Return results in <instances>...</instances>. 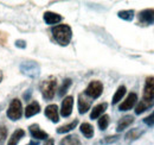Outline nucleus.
<instances>
[{"mask_svg": "<svg viewBox=\"0 0 154 145\" xmlns=\"http://www.w3.org/2000/svg\"><path fill=\"white\" fill-rule=\"evenodd\" d=\"M52 36L56 39L59 45H68L71 40V37H72V31H71V27L69 25H65V24H62V25H57L55 27H52Z\"/></svg>", "mask_w": 154, "mask_h": 145, "instance_id": "f257e3e1", "label": "nucleus"}, {"mask_svg": "<svg viewBox=\"0 0 154 145\" xmlns=\"http://www.w3.org/2000/svg\"><path fill=\"white\" fill-rule=\"evenodd\" d=\"M56 89H57V80L55 77H50V79L43 81L40 85L42 95L45 100H51L55 96Z\"/></svg>", "mask_w": 154, "mask_h": 145, "instance_id": "f03ea898", "label": "nucleus"}, {"mask_svg": "<svg viewBox=\"0 0 154 145\" xmlns=\"http://www.w3.org/2000/svg\"><path fill=\"white\" fill-rule=\"evenodd\" d=\"M7 117L11 120H19L23 117V106L19 99H13L7 108Z\"/></svg>", "mask_w": 154, "mask_h": 145, "instance_id": "7ed1b4c3", "label": "nucleus"}, {"mask_svg": "<svg viewBox=\"0 0 154 145\" xmlns=\"http://www.w3.org/2000/svg\"><path fill=\"white\" fill-rule=\"evenodd\" d=\"M20 70L23 74L30 76V77H37L39 75V66L35 61H26L20 64Z\"/></svg>", "mask_w": 154, "mask_h": 145, "instance_id": "20e7f679", "label": "nucleus"}, {"mask_svg": "<svg viewBox=\"0 0 154 145\" xmlns=\"http://www.w3.org/2000/svg\"><path fill=\"white\" fill-rule=\"evenodd\" d=\"M102 92H103V85H102V82L101 81H91L88 85V87H87V89L84 92V94L88 98H90V99H97V98L101 96Z\"/></svg>", "mask_w": 154, "mask_h": 145, "instance_id": "39448f33", "label": "nucleus"}, {"mask_svg": "<svg viewBox=\"0 0 154 145\" xmlns=\"http://www.w3.org/2000/svg\"><path fill=\"white\" fill-rule=\"evenodd\" d=\"M142 100H145V101H153L154 102V77L153 76L146 79Z\"/></svg>", "mask_w": 154, "mask_h": 145, "instance_id": "423d86ee", "label": "nucleus"}, {"mask_svg": "<svg viewBox=\"0 0 154 145\" xmlns=\"http://www.w3.org/2000/svg\"><path fill=\"white\" fill-rule=\"evenodd\" d=\"M72 106H74V98L72 96H66L64 98V100L62 101V106H60V114L62 117L66 118L72 113Z\"/></svg>", "mask_w": 154, "mask_h": 145, "instance_id": "0eeeda50", "label": "nucleus"}, {"mask_svg": "<svg viewBox=\"0 0 154 145\" xmlns=\"http://www.w3.org/2000/svg\"><path fill=\"white\" fill-rule=\"evenodd\" d=\"M90 106H91L90 98H88L84 93L79 94L78 95V112L81 114H84L90 109Z\"/></svg>", "mask_w": 154, "mask_h": 145, "instance_id": "6e6552de", "label": "nucleus"}, {"mask_svg": "<svg viewBox=\"0 0 154 145\" xmlns=\"http://www.w3.org/2000/svg\"><path fill=\"white\" fill-rule=\"evenodd\" d=\"M137 101V95L135 93H129L128 96L122 101V104L119 106L120 111H129L134 107V105Z\"/></svg>", "mask_w": 154, "mask_h": 145, "instance_id": "1a4fd4ad", "label": "nucleus"}, {"mask_svg": "<svg viewBox=\"0 0 154 145\" xmlns=\"http://www.w3.org/2000/svg\"><path fill=\"white\" fill-rule=\"evenodd\" d=\"M139 20L143 25H149L154 21V10H143L139 14Z\"/></svg>", "mask_w": 154, "mask_h": 145, "instance_id": "9d476101", "label": "nucleus"}, {"mask_svg": "<svg viewBox=\"0 0 154 145\" xmlns=\"http://www.w3.org/2000/svg\"><path fill=\"white\" fill-rule=\"evenodd\" d=\"M29 131H30V133H31V136H32L33 138H37V139H48V138H49V134H48L45 131L40 130V127H39L37 124L30 125Z\"/></svg>", "mask_w": 154, "mask_h": 145, "instance_id": "9b49d317", "label": "nucleus"}, {"mask_svg": "<svg viewBox=\"0 0 154 145\" xmlns=\"http://www.w3.org/2000/svg\"><path fill=\"white\" fill-rule=\"evenodd\" d=\"M45 115L54 123H58L59 115H58V107L57 105H49L45 108Z\"/></svg>", "mask_w": 154, "mask_h": 145, "instance_id": "f8f14e48", "label": "nucleus"}, {"mask_svg": "<svg viewBox=\"0 0 154 145\" xmlns=\"http://www.w3.org/2000/svg\"><path fill=\"white\" fill-rule=\"evenodd\" d=\"M43 18H44V21H45L48 25H54V24H57V23H59V21L63 19V18H62V16H59L58 13L50 12V11L45 12V13H44V16H43Z\"/></svg>", "mask_w": 154, "mask_h": 145, "instance_id": "ddd939ff", "label": "nucleus"}, {"mask_svg": "<svg viewBox=\"0 0 154 145\" xmlns=\"http://www.w3.org/2000/svg\"><path fill=\"white\" fill-rule=\"evenodd\" d=\"M133 123H134V117H132V115H126V117H123V118H121V119L119 120L116 131H117V132H121V131H123L125 128L131 126Z\"/></svg>", "mask_w": 154, "mask_h": 145, "instance_id": "4468645a", "label": "nucleus"}, {"mask_svg": "<svg viewBox=\"0 0 154 145\" xmlns=\"http://www.w3.org/2000/svg\"><path fill=\"white\" fill-rule=\"evenodd\" d=\"M40 112V106L37 101H32L30 105H27V107L25 108V117L26 118H31L36 114H38Z\"/></svg>", "mask_w": 154, "mask_h": 145, "instance_id": "2eb2a0df", "label": "nucleus"}, {"mask_svg": "<svg viewBox=\"0 0 154 145\" xmlns=\"http://www.w3.org/2000/svg\"><path fill=\"white\" fill-rule=\"evenodd\" d=\"M107 107H108V104H107V102L96 105V106L93 108L91 113H90V118H91V119H97V118H100V117L104 113V111L107 109Z\"/></svg>", "mask_w": 154, "mask_h": 145, "instance_id": "dca6fc26", "label": "nucleus"}, {"mask_svg": "<svg viewBox=\"0 0 154 145\" xmlns=\"http://www.w3.org/2000/svg\"><path fill=\"white\" fill-rule=\"evenodd\" d=\"M24 136H25V131H24V130H21V128L16 130V131L12 133V136H11V138H10L7 145H18V143L20 142V139L24 138Z\"/></svg>", "mask_w": 154, "mask_h": 145, "instance_id": "f3484780", "label": "nucleus"}, {"mask_svg": "<svg viewBox=\"0 0 154 145\" xmlns=\"http://www.w3.org/2000/svg\"><path fill=\"white\" fill-rule=\"evenodd\" d=\"M79 130H81V132L83 133V136L85 137V138H93L94 137V127L91 126L89 123H83V124H81V127H79Z\"/></svg>", "mask_w": 154, "mask_h": 145, "instance_id": "a211bd4d", "label": "nucleus"}, {"mask_svg": "<svg viewBox=\"0 0 154 145\" xmlns=\"http://www.w3.org/2000/svg\"><path fill=\"white\" fill-rule=\"evenodd\" d=\"M59 145H81V140L76 134H70V136L64 137L60 140Z\"/></svg>", "mask_w": 154, "mask_h": 145, "instance_id": "6ab92c4d", "label": "nucleus"}, {"mask_svg": "<svg viewBox=\"0 0 154 145\" xmlns=\"http://www.w3.org/2000/svg\"><path fill=\"white\" fill-rule=\"evenodd\" d=\"M153 101H145V100H141L139 104H137V106H136V108H135V113L136 114H141V113H143L145 111H147L148 108H151L152 106H153Z\"/></svg>", "mask_w": 154, "mask_h": 145, "instance_id": "aec40b11", "label": "nucleus"}, {"mask_svg": "<svg viewBox=\"0 0 154 145\" xmlns=\"http://www.w3.org/2000/svg\"><path fill=\"white\" fill-rule=\"evenodd\" d=\"M125 94H126V87L125 86H120L119 88H117V91L115 92V94H114V96H113V104L115 105L117 104L120 100H122V98L125 96Z\"/></svg>", "mask_w": 154, "mask_h": 145, "instance_id": "412c9836", "label": "nucleus"}, {"mask_svg": "<svg viewBox=\"0 0 154 145\" xmlns=\"http://www.w3.org/2000/svg\"><path fill=\"white\" fill-rule=\"evenodd\" d=\"M77 124H78V120L75 119L74 121H71V123H69V124H66V125H63V126L58 127L57 132L58 133H66V132L74 130V128L77 126Z\"/></svg>", "mask_w": 154, "mask_h": 145, "instance_id": "4be33fe9", "label": "nucleus"}, {"mask_svg": "<svg viewBox=\"0 0 154 145\" xmlns=\"http://www.w3.org/2000/svg\"><path fill=\"white\" fill-rule=\"evenodd\" d=\"M119 18L123 19V20H127V21H131L134 18V11L133 10H125V11H120L117 13Z\"/></svg>", "mask_w": 154, "mask_h": 145, "instance_id": "5701e85b", "label": "nucleus"}, {"mask_svg": "<svg viewBox=\"0 0 154 145\" xmlns=\"http://www.w3.org/2000/svg\"><path fill=\"white\" fill-rule=\"evenodd\" d=\"M108 125H109V115H107V114L101 115L100 119H98V127L102 131H104L108 127Z\"/></svg>", "mask_w": 154, "mask_h": 145, "instance_id": "b1692460", "label": "nucleus"}, {"mask_svg": "<svg viewBox=\"0 0 154 145\" xmlns=\"http://www.w3.org/2000/svg\"><path fill=\"white\" fill-rule=\"evenodd\" d=\"M71 83H72V81L70 80V79H65L64 81H63V83H62V86H60V88H59V92H58V94L60 95V96H63L68 89H69V87L71 86Z\"/></svg>", "mask_w": 154, "mask_h": 145, "instance_id": "393cba45", "label": "nucleus"}, {"mask_svg": "<svg viewBox=\"0 0 154 145\" xmlns=\"http://www.w3.org/2000/svg\"><path fill=\"white\" fill-rule=\"evenodd\" d=\"M6 138H7V127L5 125H0V145L5 143Z\"/></svg>", "mask_w": 154, "mask_h": 145, "instance_id": "a878e982", "label": "nucleus"}, {"mask_svg": "<svg viewBox=\"0 0 154 145\" xmlns=\"http://www.w3.org/2000/svg\"><path fill=\"white\" fill-rule=\"evenodd\" d=\"M140 134H141V132H140L137 128H133V130H131V131L126 134V138H127V139H136V138H139Z\"/></svg>", "mask_w": 154, "mask_h": 145, "instance_id": "bb28decb", "label": "nucleus"}, {"mask_svg": "<svg viewBox=\"0 0 154 145\" xmlns=\"http://www.w3.org/2000/svg\"><path fill=\"white\" fill-rule=\"evenodd\" d=\"M119 136H108V137H106L104 139H102L101 140V144H112V143H115L119 140Z\"/></svg>", "mask_w": 154, "mask_h": 145, "instance_id": "cd10ccee", "label": "nucleus"}, {"mask_svg": "<svg viewBox=\"0 0 154 145\" xmlns=\"http://www.w3.org/2000/svg\"><path fill=\"white\" fill-rule=\"evenodd\" d=\"M6 43H7V34L0 31V44L1 45H5Z\"/></svg>", "mask_w": 154, "mask_h": 145, "instance_id": "c85d7f7f", "label": "nucleus"}, {"mask_svg": "<svg viewBox=\"0 0 154 145\" xmlns=\"http://www.w3.org/2000/svg\"><path fill=\"white\" fill-rule=\"evenodd\" d=\"M145 123L147 124V125H152L154 123V112L152 115H149V117H147L146 119H145Z\"/></svg>", "mask_w": 154, "mask_h": 145, "instance_id": "c756f323", "label": "nucleus"}, {"mask_svg": "<svg viewBox=\"0 0 154 145\" xmlns=\"http://www.w3.org/2000/svg\"><path fill=\"white\" fill-rule=\"evenodd\" d=\"M16 47H18L20 49H24V48H26V42L25 40H17L16 42Z\"/></svg>", "mask_w": 154, "mask_h": 145, "instance_id": "7c9ffc66", "label": "nucleus"}, {"mask_svg": "<svg viewBox=\"0 0 154 145\" xmlns=\"http://www.w3.org/2000/svg\"><path fill=\"white\" fill-rule=\"evenodd\" d=\"M44 145H55V140L52 138H48L46 142L44 143Z\"/></svg>", "mask_w": 154, "mask_h": 145, "instance_id": "2f4dec72", "label": "nucleus"}, {"mask_svg": "<svg viewBox=\"0 0 154 145\" xmlns=\"http://www.w3.org/2000/svg\"><path fill=\"white\" fill-rule=\"evenodd\" d=\"M27 145H38V143H37V142H33V140H31V142H30V143H29Z\"/></svg>", "mask_w": 154, "mask_h": 145, "instance_id": "473e14b6", "label": "nucleus"}, {"mask_svg": "<svg viewBox=\"0 0 154 145\" xmlns=\"http://www.w3.org/2000/svg\"><path fill=\"white\" fill-rule=\"evenodd\" d=\"M2 77H4V75H2V72L0 70V82L2 81Z\"/></svg>", "mask_w": 154, "mask_h": 145, "instance_id": "72a5a7b5", "label": "nucleus"}]
</instances>
